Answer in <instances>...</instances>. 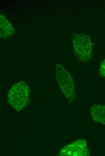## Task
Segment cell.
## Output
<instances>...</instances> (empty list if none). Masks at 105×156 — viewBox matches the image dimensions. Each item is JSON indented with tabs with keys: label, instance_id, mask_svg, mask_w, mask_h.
Listing matches in <instances>:
<instances>
[{
	"label": "cell",
	"instance_id": "6da1fadb",
	"mask_svg": "<svg viewBox=\"0 0 105 156\" xmlns=\"http://www.w3.org/2000/svg\"><path fill=\"white\" fill-rule=\"evenodd\" d=\"M30 88L27 84L21 81L14 84L8 95V103L17 111L25 108L30 101Z\"/></svg>",
	"mask_w": 105,
	"mask_h": 156
},
{
	"label": "cell",
	"instance_id": "7a4b0ae2",
	"mask_svg": "<svg viewBox=\"0 0 105 156\" xmlns=\"http://www.w3.org/2000/svg\"><path fill=\"white\" fill-rule=\"evenodd\" d=\"M73 51L79 62H89L92 57L93 45L90 37L84 33H75L72 36Z\"/></svg>",
	"mask_w": 105,
	"mask_h": 156
},
{
	"label": "cell",
	"instance_id": "3957f363",
	"mask_svg": "<svg viewBox=\"0 0 105 156\" xmlns=\"http://www.w3.org/2000/svg\"><path fill=\"white\" fill-rule=\"evenodd\" d=\"M57 83L68 102L72 103L75 98L74 82L70 73L61 64L56 65Z\"/></svg>",
	"mask_w": 105,
	"mask_h": 156
},
{
	"label": "cell",
	"instance_id": "277c9868",
	"mask_svg": "<svg viewBox=\"0 0 105 156\" xmlns=\"http://www.w3.org/2000/svg\"><path fill=\"white\" fill-rule=\"evenodd\" d=\"M86 142L81 140H76L63 148L61 156H84L88 154Z\"/></svg>",
	"mask_w": 105,
	"mask_h": 156
},
{
	"label": "cell",
	"instance_id": "5b68a950",
	"mask_svg": "<svg viewBox=\"0 0 105 156\" xmlns=\"http://www.w3.org/2000/svg\"><path fill=\"white\" fill-rule=\"evenodd\" d=\"M0 37L5 39L9 37L14 32L15 29L8 19L0 14Z\"/></svg>",
	"mask_w": 105,
	"mask_h": 156
},
{
	"label": "cell",
	"instance_id": "8992f818",
	"mask_svg": "<svg viewBox=\"0 0 105 156\" xmlns=\"http://www.w3.org/2000/svg\"><path fill=\"white\" fill-rule=\"evenodd\" d=\"M90 112L93 119L96 122L105 124V106L95 104L91 108Z\"/></svg>",
	"mask_w": 105,
	"mask_h": 156
},
{
	"label": "cell",
	"instance_id": "52a82bcc",
	"mask_svg": "<svg viewBox=\"0 0 105 156\" xmlns=\"http://www.w3.org/2000/svg\"><path fill=\"white\" fill-rule=\"evenodd\" d=\"M99 73L100 75L103 78H105V58L101 63L99 69Z\"/></svg>",
	"mask_w": 105,
	"mask_h": 156
}]
</instances>
